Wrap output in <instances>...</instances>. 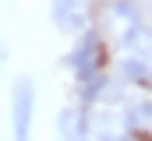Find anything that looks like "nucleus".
<instances>
[{"mask_svg": "<svg viewBox=\"0 0 152 141\" xmlns=\"http://www.w3.org/2000/svg\"><path fill=\"white\" fill-rule=\"evenodd\" d=\"M57 138L60 141H92L96 131H92V109L88 106H64L57 113Z\"/></svg>", "mask_w": 152, "mask_h": 141, "instance_id": "20e7f679", "label": "nucleus"}, {"mask_svg": "<svg viewBox=\"0 0 152 141\" xmlns=\"http://www.w3.org/2000/svg\"><path fill=\"white\" fill-rule=\"evenodd\" d=\"M106 18L117 21L120 28L142 18V0H106Z\"/></svg>", "mask_w": 152, "mask_h": 141, "instance_id": "6e6552de", "label": "nucleus"}, {"mask_svg": "<svg viewBox=\"0 0 152 141\" xmlns=\"http://www.w3.org/2000/svg\"><path fill=\"white\" fill-rule=\"evenodd\" d=\"M64 67L71 70L75 85H85V81L106 74V70H110V42H106V35L99 32L96 25L85 28L81 35H75V46L67 49Z\"/></svg>", "mask_w": 152, "mask_h": 141, "instance_id": "f257e3e1", "label": "nucleus"}, {"mask_svg": "<svg viewBox=\"0 0 152 141\" xmlns=\"http://www.w3.org/2000/svg\"><path fill=\"white\" fill-rule=\"evenodd\" d=\"M117 78L127 85V88H138V92H152V60L145 57H131V53H120L117 60Z\"/></svg>", "mask_w": 152, "mask_h": 141, "instance_id": "0eeeda50", "label": "nucleus"}, {"mask_svg": "<svg viewBox=\"0 0 152 141\" xmlns=\"http://www.w3.org/2000/svg\"><path fill=\"white\" fill-rule=\"evenodd\" d=\"M120 127L138 138H152V92H138L120 106Z\"/></svg>", "mask_w": 152, "mask_h": 141, "instance_id": "39448f33", "label": "nucleus"}, {"mask_svg": "<svg viewBox=\"0 0 152 141\" xmlns=\"http://www.w3.org/2000/svg\"><path fill=\"white\" fill-rule=\"evenodd\" d=\"M96 141H145V138H138V134H131V131H124V127H113V131L96 134Z\"/></svg>", "mask_w": 152, "mask_h": 141, "instance_id": "1a4fd4ad", "label": "nucleus"}, {"mask_svg": "<svg viewBox=\"0 0 152 141\" xmlns=\"http://www.w3.org/2000/svg\"><path fill=\"white\" fill-rule=\"evenodd\" d=\"M117 46H120V53H131V57H145V60H152V21L138 18V21L124 25L120 35H117Z\"/></svg>", "mask_w": 152, "mask_h": 141, "instance_id": "423d86ee", "label": "nucleus"}, {"mask_svg": "<svg viewBox=\"0 0 152 141\" xmlns=\"http://www.w3.org/2000/svg\"><path fill=\"white\" fill-rule=\"evenodd\" d=\"M50 21L64 35H81L92 28V4L88 0H50Z\"/></svg>", "mask_w": 152, "mask_h": 141, "instance_id": "7ed1b4c3", "label": "nucleus"}, {"mask_svg": "<svg viewBox=\"0 0 152 141\" xmlns=\"http://www.w3.org/2000/svg\"><path fill=\"white\" fill-rule=\"evenodd\" d=\"M36 127V81L18 74L11 85V141H32Z\"/></svg>", "mask_w": 152, "mask_h": 141, "instance_id": "f03ea898", "label": "nucleus"}]
</instances>
